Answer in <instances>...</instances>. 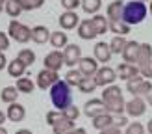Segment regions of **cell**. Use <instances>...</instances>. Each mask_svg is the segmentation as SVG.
Instances as JSON below:
<instances>
[{
    "label": "cell",
    "instance_id": "6da1fadb",
    "mask_svg": "<svg viewBox=\"0 0 152 134\" xmlns=\"http://www.w3.org/2000/svg\"><path fill=\"white\" fill-rule=\"evenodd\" d=\"M100 99L106 102V106H108L110 114H113V116H123L126 102H124V99H123V91H121L119 86H115V84L106 86Z\"/></svg>",
    "mask_w": 152,
    "mask_h": 134
},
{
    "label": "cell",
    "instance_id": "7a4b0ae2",
    "mask_svg": "<svg viewBox=\"0 0 152 134\" xmlns=\"http://www.w3.org/2000/svg\"><path fill=\"white\" fill-rule=\"evenodd\" d=\"M50 101L58 110H65L67 106L72 104V93L71 86L65 80H58L54 86L50 88Z\"/></svg>",
    "mask_w": 152,
    "mask_h": 134
},
{
    "label": "cell",
    "instance_id": "3957f363",
    "mask_svg": "<svg viewBox=\"0 0 152 134\" xmlns=\"http://www.w3.org/2000/svg\"><path fill=\"white\" fill-rule=\"evenodd\" d=\"M148 13V6L141 0H132V2L124 4V10H123V21L128 22V24H139V22L145 21Z\"/></svg>",
    "mask_w": 152,
    "mask_h": 134
},
{
    "label": "cell",
    "instance_id": "277c9868",
    "mask_svg": "<svg viewBox=\"0 0 152 134\" xmlns=\"http://www.w3.org/2000/svg\"><path fill=\"white\" fill-rule=\"evenodd\" d=\"M139 74L143 78H152V45L150 43H141L139 45V54H137V63Z\"/></svg>",
    "mask_w": 152,
    "mask_h": 134
},
{
    "label": "cell",
    "instance_id": "5b68a950",
    "mask_svg": "<svg viewBox=\"0 0 152 134\" xmlns=\"http://www.w3.org/2000/svg\"><path fill=\"white\" fill-rule=\"evenodd\" d=\"M7 35L13 37L17 43H28V41H32V28H28L26 24L13 19L10 22V26H7Z\"/></svg>",
    "mask_w": 152,
    "mask_h": 134
},
{
    "label": "cell",
    "instance_id": "8992f818",
    "mask_svg": "<svg viewBox=\"0 0 152 134\" xmlns=\"http://www.w3.org/2000/svg\"><path fill=\"white\" fill-rule=\"evenodd\" d=\"M126 89H128V93H132L134 97H147L152 91V82L148 78H143L139 74V77H135V78L126 82Z\"/></svg>",
    "mask_w": 152,
    "mask_h": 134
},
{
    "label": "cell",
    "instance_id": "52a82bcc",
    "mask_svg": "<svg viewBox=\"0 0 152 134\" xmlns=\"http://www.w3.org/2000/svg\"><path fill=\"white\" fill-rule=\"evenodd\" d=\"M59 80V74L58 71H52V69H47L45 67L43 71L37 73V78H35V86L39 89H50L52 86Z\"/></svg>",
    "mask_w": 152,
    "mask_h": 134
},
{
    "label": "cell",
    "instance_id": "ba28073f",
    "mask_svg": "<svg viewBox=\"0 0 152 134\" xmlns=\"http://www.w3.org/2000/svg\"><path fill=\"white\" fill-rule=\"evenodd\" d=\"M83 114H86L89 119H93L96 116H102V114H110L108 106H106V102L102 99H91L86 102V106H83Z\"/></svg>",
    "mask_w": 152,
    "mask_h": 134
},
{
    "label": "cell",
    "instance_id": "9c48e42d",
    "mask_svg": "<svg viewBox=\"0 0 152 134\" xmlns=\"http://www.w3.org/2000/svg\"><path fill=\"white\" fill-rule=\"evenodd\" d=\"M95 80H96V86L106 88V86H110L117 80V71L113 69V67H108V65L98 67V71L95 74Z\"/></svg>",
    "mask_w": 152,
    "mask_h": 134
},
{
    "label": "cell",
    "instance_id": "30bf717a",
    "mask_svg": "<svg viewBox=\"0 0 152 134\" xmlns=\"http://www.w3.org/2000/svg\"><path fill=\"white\" fill-rule=\"evenodd\" d=\"M124 112H126L130 117H141V116L147 112V101L143 99V97H134L132 101L126 102Z\"/></svg>",
    "mask_w": 152,
    "mask_h": 134
},
{
    "label": "cell",
    "instance_id": "8fae6325",
    "mask_svg": "<svg viewBox=\"0 0 152 134\" xmlns=\"http://www.w3.org/2000/svg\"><path fill=\"white\" fill-rule=\"evenodd\" d=\"M78 71L83 77H95L98 71V62L95 60V56H82L78 62Z\"/></svg>",
    "mask_w": 152,
    "mask_h": 134
},
{
    "label": "cell",
    "instance_id": "7c38bea8",
    "mask_svg": "<svg viewBox=\"0 0 152 134\" xmlns=\"http://www.w3.org/2000/svg\"><path fill=\"white\" fill-rule=\"evenodd\" d=\"M80 58H82V49L78 47V45L69 43L63 49V62H65L67 67H74L76 63L80 62Z\"/></svg>",
    "mask_w": 152,
    "mask_h": 134
},
{
    "label": "cell",
    "instance_id": "4fadbf2b",
    "mask_svg": "<svg viewBox=\"0 0 152 134\" xmlns=\"http://www.w3.org/2000/svg\"><path fill=\"white\" fill-rule=\"evenodd\" d=\"M43 63H45V67L47 69H52V71H59L63 67V52H59L58 49H54L52 52H48L47 56H45V60H43Z\"/></svg>",
    "mask_w": 152,
    "mask_h": 134
},
{
    "label": "cell",
    "instance_id": "5bb4252c",
    "mask_svg": "<svg viewBox=\"0 0 152 134\" xmlns=\"http://www.w3.org/2000/svg\"><path fill=\"white\" fill-rule=\"evenodd\" d=\"M117 74H119V78L121 80H132L135 77H139V67L135 65V63H128V62H123V63H119L117 65Z\"/></svg>",
    "mask_w": 152,
    "mask_h": 134
},
{
    "label": "cell",
    "instance_id": "9a60e30c",
    "mask_svg": "<svg viewBox=\"0 0 152 134\" xmlns=\"http://www.w3.org/2000/svg\"><path fill=\"white\" fill-rule=\"evenodd\" d=\"M93 54H95V60H96L98 63H104V65H106V63H110L113 52H111V49H110L108 43L98 41V43L95 45V49H93Z\"/></svg>",
    "mask_w": 152,
    "mask_h": 134
},
{
    "label": "cell",
    "instance_id": "2e32d148",
    "mask_svg": "<svg viewBox=\"0 0 152 134\" xmlns=\"http://www.w3.org/2000/svg\"><path fill=\"white\" fill-rule=\"evenodd\" d=\"M6 117L10 119V121L13 123H20V121H24V117H26V108L22 106L20 102H11L10 106H7V112H6Z\"/></svg>",
    "mask_w": 152,
    "mask_h": 134
},
{
    "label": "cell",
    "instance_id": "e0dca14e",
    "mask_svg": "<svg viewBox=\"0 0 152 134\" xmlns=\"http://www.w3.org/2000/svg\"><path fill=\"white\" fill-rule=\"evenodd\" d=\"M139 45L137 41H126L124 49H123V60L128 63H137V54H139Z\"/></svg>",
    "mask_w": 152,
    "mask_h": 134
},
{
    "label": "cell",
    "instance_id": "ac0fdd59",
    "mask_svg": "<svg viewBox=\"0 0 152 134\" xmlns=\"http://www.w3.org/2000/svg\"><path fill=\"white\" fill-rule=\"evenodd\" d=\"M78 24H80V19L74 11H63L59 15V26L63 30H74Z\"/></svg>",
    "mask_w": 152,
    "mask_h": 134
},
{
    "label": "cell",
    "instance_id": "d6986e66",
    "mask_svg": "<svg viewBox=\"0 0 152 134\" xmlns=\"http://www.w3.org/2000/svg\"><path fill=\"white\" fill-rule=\"evenodd\" d=\"M123 10H124V4L123 0H113L111 4H108V21L113 22V21H123Z\"/></svg>",
    "mask_w": 152,
    "mask_h": 134
},
{
    "label": "cell",
    "instance_id": "ffe728a7",
    "mask_svg": "<svg viewBox=\"0 0 152 134\" xmlns=\"http://www.w3.org/2000/svg\"><path fill=\"white\" fill-rule=\"evenodd\" d=\"M50 34H52V32H48V28L43 26V24L34 26V28H32V41L37 43V45H45V43H48Z\"/></svg>",
    "mask_w": 152,
    "mask_h": 134
},
{
    "label": "cell",
    "instance_id": "44dd1931",
    "mask_svg": "<svg viewBox=\"0 0 152 134\" xmlns=\"http://www.w3.org/2000/svg\"><path fill=\"white\" fill-rule=\"evenodd\" d=\"M78 35L82 37V39H93V37H96V32H95V26L93 22H91V19H86V21H80L78 24Z\"/></svg>",
    "mask_w": 152,
    "mask_h": 134
},
{
    "label": "cell",
    "instance_id": "7402d4cb",
    "mask_svg": "<svg viewBox=\"0 0 152 134\" xmlns=\"http://www.w3.org/2000/svg\"><path fill=\"white\" fill-rule=\"evenodd\" d=\"M7 74L10 77H13V78H19V77H24V73H26V65L20 62L19 58H15V60H11L10 63H7Z\"/></svg>",
    "mask_w": 152,
    "mask_h": 134
},
{
    "label": "cell",
    "instance_id": "603a6c76",
    "mask_svg": "<svg viewBox=\"0 0 152 134\" xmlns=\"http://www.w3.org/2000/svg\"><path fill=\"white\" fill-rule=\"evenodd\" d=\"M91 22H93V26H95L96 35H104L110 30V21H108V17H104V15H98V13L93 15Z\"/></svg>",
    "mask_w": 152,
    "mask_h": 134
},
{
    "label": "cell",
    "instance_id": "cb8c5ba5",
    "mask_svg": "<svg viewBox=\"0 0 152 134\" xmlns=\"http://www.w3.org/2000/svg\"><path fill=\"white\" fill-rule=\"evenodd\" d=\"M50 45L54 49H65L67 45H69V37H67V34L63 32V30H58V32H52L50 34Z\"/></svg>",
    "mask_w": 152,
    "mask_h": 134
},
{
    "label": "cell",
    "instance_id": "d4e9b609",
    "mask_svg": "<svg viewBox=\"0 0 152 134\" xmlns=\"http://www.w3.org/2000/svg\"><path fill=\"white\" fill-rule=\"evenodd\" d=\"M71 129H74V121L67 119L65 116H61L54 125H52V132H54V134H65V132H69Z\"/></svg>",
    "mask_w": 152,
    "mask_h": 134
},
{
    "label": "cell",
    "instance_id": "484cf974",
    "mask_svg": "<svg viewBox=\"0 0 152 134\" xmlns=\"http://www.w3.org/2000/svg\"><path fill=\"white\" fill-rule=\"evenodd\" d=\"M4 10L6 13L10 15L11 19H17L19 15L24 11L22 10V4H20V0H6V4H4Z\"/></svg>",
    "mask_w": 152,
    "mask_h": 134
},
{
    "label": "cell",
    "instance_id": "4316f807",
    "mask_svg": "<svg viewBox=\"0 0 152 134\" xmlns=\"http://www.w3.org/2000/svg\"><path fill=\"white\" fill-rule=\"evenodd\" d=\"M93 121V127L96 130H102V129H108V127L113 125V114H102V116H96L91 119Z\"/></svg>",
    "mask_w": 152,
    "mask_h": 134
},
{
    "label": "cell",
    "instance_id": "83f0119b",
    "mask_svg": "<svg viewBox=\"0 0 152 134\" xmlns=\"http://www.w3.org/2000/svg\"><path fill=\"white\" fill-rule=\"evenodd\" d=\"M19 89V93H32L34 89H35V82L32 78H28V77H19L17 78V86H15Z\"/></svg>",
    "mask_w": 152,
    "mask_h": 134
},
{
    "label": "cell",
    "instance_id": "f1b7e54d",
    "mask_svg": "<svg viewBox=\"0 0 152 134\" xmlns=\"http://www.w3.org/2000/svg\"><path fill=\"white\" fill-rule=\"evenodd\" d=\"M0 99H2L4 102H7V104L15 102V101L19 99V89L15 88V86H6L2 91H0Z\"/></svg>",
    "mask_w": 152,
    "mask_h": 134
},
{
    "label": "cell",
    "instance_id": "f546056e",
    "mask_svg": "<svg viewBox=\"0 0 152 134\" xmlns=\"http://www.w3.org/2000/svg\"><path fill=\"white\" fill-rule=\"evenodd\" d=\"M76 88H78L82 93H93L96 89V80H95V77H83Z\"/></svg>",
    "mask_w": 152,
    "mask_h": 134
},
{
    "label": "cell",
    "instance_id": "4dcf8cb0",
    "mask_svg": "<svg viewBox=\"0 0 152 134\" xmlns=\"http://www.w3.org/2000/svg\"><path fill=\"white\" fill-rule=\"evenodd\" d=\"M110 30L115 35H128L130 34V24L124 21H113V22H110Z\"/></svg>",
    "mask_w": 152,
    "mask_h": 134
},
{
    "label": "cell",
    "instance_id": "1f68e13d",
    "mask_svg": "<svg viewBox=\"0 0 152 134\" xmlns=\"http://www.w3.org/2000/svg\"><path fill=\"white\" fill-rule=\"evenodd\" d=\"M82 7L87 15H96L102 7V0H82Z\"/></svg>",
    "mask_w": 152,
    "mask_h": 134
},
{
    "label": "cell",
    "instance_id": "d6a6232c",
    "mask_svg": "<svg viewBox=\"0 0 152 134\" xmlns=\"http://www.w3.org/2000/svg\"><path fill=\"white\" fill-rule=\"evenodd\" d=\"M124 45H126V37L124 35H115L110 43V49H111L113 54H121L123 49H124Z\"/></svg>",
    "mask_w": 152,
    "mask_h": 134
},
{
    "label": "cell",
    "instance_id": "836d02e7",
    "mask_svg": "<svg viewBox=\"0 0 152 134\" xmlns=\"http://www.w3.org/2000/svg\"><path fill=\"white\" fill-rule=\"evenodd\" d=\"M17 58H19L26 67H30V65H34V62H35V52L30 50V49H22V50L19 52Z\"/></svg>",
    "mask_w": 152,
    "mask_h": 134
},
{
    "label": "cell",
    "instance_id": "e575fe53",
    "mask_svg": "<svg viewBox=\"0 0 152 134\" xmlns=\"http://www.w3.org/2000/svg\"><path fill=\"white\" fill-rule=\"evenodd\" d=\"M82 78H83V74L78 69H71V71H67V74H65V82L69 86H78Z\"/></svg>",
    "mask_w": 152,
    "mask_h": 134
},
{
    "label": "cell",
    "instance_id": "d590c367",
    "mask_svg": "<svg viewBox=\"0 0 152 134\" xmlns=\"http://www.w3.org/2000/svg\"><path fill=\"white\" fill-rule=\"evenodd\" d=\"M124 134H147V127H145V125H141L139 121L128 123V125H126Z\"/></svg>",
    "mask_w": 152,
    "mask_h": 134
},
{
    "label": "cell",
    "instance_id": "8d00e7d4",
    "mask_svg": "<svg viewBox=\"0 0 152 134\" xmlns=\"http://www.w3.org/2000/svg\"><path fill=\"white\" fill-rule=\"evenodd\" d=\"M20 4H22V10L32 11V10H39V7H43L45 0H20Z\"/></svg>",
    "mask_w": 152,
    "mask_h": 134
},
{
    "label": "cell",
    "instance_id": "74e56055",
    "mask_svg": "<svg viewBox=\"0 0 152 134\" xmlns=\"http://www.w3.org/2000/svg\"><path fill=\"white\" fill-rule=\"evenodd\" d=\"M61 112H63V116H65L67 119H71V121H76V119L80 117V110H78V106H74V104L67 106V108L61 110Z\"/></svg>",
    "mask_w": 152,
    "mask_h": 134
},
{
    "label": "cell",
    "instance_id": "f35d334b",
    "mask_svg": "<svg viewBox=\"0 0 152 134\" xmlns=\"http://www.w3.org/2000/svg\"><path fill=\"white\" fill-rule=\"evenodd\" d=\"M78 6H82V0H61V7H65V11H74Z\"/></svg>",
    "mask_w": 152,
    "mask_h": 134
},
{
    "label": "cell",
    "instance_id": "ab89813d",
    "mask_svg": "<svg viewBox=\"0 0 152 134\" xmlns=\"http://www.w3.org/2000/svg\"><path fill=\"white\" fill-rule=\"evenodd\" d=\"M61 116H63V112H61V110H59V112H48V114H47V123L52 127V125H54Z\"/></svg>",
    "mask_w": 152,
    "mask_h": 134
},
{
    "label": "cell",
    "instance_id": "60d3db41",
    "mask_svg": "<svg viewBox=\"0 0 152 134\" xmlns=\"http://www.w3.org/2000/svg\"><path fill=\"white\" fill-rule=\"evenodd\" d=\"M7 49H10V35L0 32V52H4Z\"/></svg>",
    "mask_w": 152,
    "mask_h": 134
},
{
    "label": "cell",
    "instance_id": "b9f144b4",
    "mask_svg": "<svg viewBox=\"0 0 152 134\" xmlns=\"http://www.w3.org/2000/svg\"><path fill=\"white\" fill-rule=\"evenodd\" d=\"M98 134H123V130H121L119 127L111 125V127H108V129H102V130H98Z\"/></svg>",
    "mask_w": 152,
    "mask_h": 134
},
{
    "label": "cell",
    "instance_id": "7bdbcfd3",
    "mask_svg": "<svg viewBox=\"0 0 152 134\" xmlns=\"http://www.w3.org/2000/svg\"><path fill=\"white\" fill-rule=\"evenodd\" d=\"M113 125L119 127V129H121V127H126L128 125V119L124 116H115V117H113Z\"/></svg>",
    "mask_w": 152,
    "mask_h": 134
},
{
    "label": "cell",
    "instance_id": "ee69618b",
    "mask_svg": "<svg viewBox=\"0 0 152 134\" xmlns=\"http://www.w3.org/2000/svg\"><path fill=\"white\" fill-rule=\"evenodd\" d=\"M7 63H10V62H7L6 54H4V52H0V71H2L4 67H7Z\"/></svg>",
    "mask_w": 152,
    "mask_h": 134
},
{
    "label": "cell",
    "instance_id": "f6af8a7d",
    "mask_svg": "<svg viewBox=\"0 0 152 134\" xmlns=\"http://www.w3.org/2000/svg\"><path fill=\"white\" fill-rule=\"evenodd\" d=\"M65 134H87L86 129H71L69 132H65Z\"/></svg>",
    "mask_w": 152,
    "mask_h": 134
},
{
    "label": "cell",
    "instance_id": "bcb514c9",
    "mask_svg": "<svg viewBox=\"0 0 152 134\" xmlns=\"http://www.w3.org/2000/svg\"><path fill=\"white\" fill-rule=\"evenodd\" d=\"M145 127H147V132H148V134H152V117L148 119V123H147Z\"/></svg>",
    "mask_w": 152,
    "mask_h": 134
},
{
    "label": "cell",
    "instance_id": "7dc6e473",
    "mask_svg": "<svg viewBox=\"0 0 152 134\" xmlns=\"http://www.w3.org/2000/svg\"><path fill=\"white\" fill-rule=\"evenodd\" d=\"M15 134H32V130H28V129H20V130H17Z\"/></svg>",
    "mask_w": 152,
    "mask_h": 134
},
{
    "label": "cell",
    "instance_id": "c3c4849f",
    "mask_svg": "<svg viewBox=\"0 0 152 134\" xmlns=\"http://www.w3.org/2000/svg\"><path fill=\"white\" fill-rule=\"evenodd\" d=\"M6 114H4V112H0V125H4V121H6Z\"/></svg>",
    "mask_w": 152,
    "mask_h": 134
},
{
    "label": "cell",
    "instance_id": "681fc988",
    "mask_svg": "<svg viewBox=\"0 0 152 134\" xmlns=\"http://www.w3.org/2000/svg\"><path fill=\"white\" fill-rule=\"evenodd\" d=\"M147 102H148V104H150V106H152V91H150V93L147 95Z\"/></svg>",
    "mask_w": 152,
    "mask_h": 134
},
{
    "label": "cell",
    "instance_id": "f907efd6",
    "mask_svg": "<svg viewBox=\"0 0 152 134\" xmlns=\"http://www.w3.org/2000/svg\"><path fill=\"white\" fill-rule=\"evenodd\" d=\"M0 134H7V130L4 129V127H2V125H0Z\"/></svg>",
    "mask_w": 152,
    "mask_h": 134
},
{
    "label": "cell",
    "instance_id": "816d5d0a",
    "mask_svg": "<svg viewBox=\"0 0 152 134\" xmlns=\"http://www.w3.org/2000/svg\"><path fill=\"white\" fill-rule=\"evenodd\" d=\"M148 11L152 13V0H150V4H148Z\"/></svg>",
    "mask_w": 152,
    "mask_h": 134
},
{
    "label": "cell",
    "instance_id": "f5cc1de1",
    "mask_svg": "<svg viewBox=\"0 0 152 134\" xmlns=\"http://www.w3.org/2000/svg\"><path fill=\"white\" fill-rule=\"evenodd\" d=\"M2 10H4V6H2V4H0V13H2Z\"/></svg>",
    "mask_w": 152,
    "mask_h": 134
},
{
    "label": "cell",
    "instance_id": "db71d44e",
    "mask_svg": "<svg viewBox=\"0 0 152 134\" xmlns=\"http://www.w3.org/2000/svg\"><path fill=\"white\" fill-rule=\"evenodd\" d=\"M0 4H2V6H4V4H6V0H0Z\"/></svg>",
    "mask_w": 152,
    "mask_h": 134
},
{
    "label": "cell",
    "instance_id": "11a10c76",
    "mask_svg": "<svg viewBox=\"0 0 152 134\" xmlns=\"http://www.w3.org/2000/svg\"><path fill=\"white\" fill-rule=\"evenodd\" d=\"M141 2H147V0H141Z\"/></svg>",
    "mask_w": 152,
    "mask_h": 134
}]
</instances>
